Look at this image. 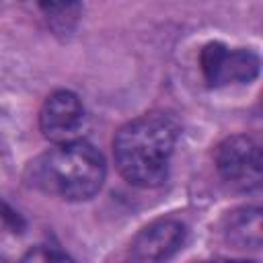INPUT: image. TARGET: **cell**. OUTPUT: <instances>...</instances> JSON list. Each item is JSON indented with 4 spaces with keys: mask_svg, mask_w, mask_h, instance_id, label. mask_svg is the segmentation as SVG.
Masks as SVG:
<instances>
[{
    "mask_svg": "<svg viewBox=\"0 0 263 263\" xmlns=\"http://www.w3.org/2000/svg\"><path fill=\"white\" fill-rule=\"evenodd\" d=\"M177 138V121L162 111H152L127 121L113 138V154L119 173L138 187L164 183Z\"/></svg>",
    "mask_w": 263,
    "mask_h": 263,
    "instance_id": "1",
    "label": "cell"
},
{
    "mask_svg": "<svg viewBox=\"0 0 263 263\" xmlns=\"http://www.w3.org/2000/svg\"><path fill=\"white\" fill-rule=\"evenodd\" d=\"M105 175L103 154L84 140L58 144L37 156L27 171V179L35 189L68 201L90 199L103 187Z\"/></svg>",
    "mask_w": 263,
    "mask_h": 263,
    "instance_id": "2",
    "label": "cell"
},
{
    "mask_svg": "<svg viewBox=\"0 0 263 263\" xmlns=\"http://www.w3.org/2000/svg\"><path fill=\"white\" fill-rule=\"evenodd\" d=\"M216 166L236 189H255L261 183V148L249 136H230L216 150Z\"/></svg>",
    "mask_w": 263,
    "mask_h": 263,
    "instance_id": "3",
    "label": "cell"
},
{
    "mask_svg": "<svg viewBox=\"0 0 263 263\" xmlns=\"http://www.w3.org/2000/svg\"><path fill=\"white\" fill-rule=\"evenodd\" d=\"M84 121H86L84 107L80 99L70 90L51 92L39 111L41 134L55 146L80 140Z\"/></svg>",
    "mask_w": 263,
    "mask_h": 263,
    "instance_id": "4",
    "label": "cell"
},
{
    "mask_svg": "<svg viewBox=\"0 0 263 263\" xmlns=\"http://www.w3.org/2000/svg\"><path fill=\"white\" fill-rule=\"evenodd\" d=\"M201 70L212 86L249 82L259 72V58L249 49H228L222 43H208L201 51Z\"/></svg>",
    "mask_w": 263,
    "mask_h": 263,
    "instance_id": "5",
    "label": "cell"
},
{
    "mask_svg": "<svg viewBox=\"0 0 263 263\" xmlns=\"http://www.w3.org/2000/svg\"><path fill=\"white\" fill-rule=\"evenodd\" d=\"M185 242V226L177 220L148 224L132 242L125 263H166Z\"/></svg>",
    "mask_w": 263,
    "mask_h": 263,
    "instance_id": "6",
    "label": "cell"
},
{
    "mask_svg": "<svg viewBox=\"0 0 263 263\" xmlns=\"http://www.w3.org/2000/svg\"><path fill=\"white\" fill-rule=\"evenodd\" d=\"M249 232L261 240V216L259 210H242V212H234V216L230 218L228 224V238L236 245H253Z\"/></svg>",
    "mask_w": 263,
    "mask_h": 263,
    "instance_id": "7",
    "label": "cell"
},
{
    "mask_svg": "<svg viewBox=\"0 0 263 263\" xmlns=\"http://www.w3.org/2000/svg\"><path fill=\"white\" fill-rule=\"evenodd\" d=\"M21 263H74L70 257H66L64 253L55 251V249H49V247H35L31 249L23 259Z\"/></svg>",
    "mask_w": 263,
    "mask_h": 263,
    "instance_id": "8",
    "label": "cell"
},
{
    "mask_svg": "<svg viewBox=\"0 0 263 263\" xmlns=\"http://www.w3.org/2000/svg\"><path fill=\"white\" fill-rule=\"evenodd\" d=\"M214 263H253V261H214Z\"/></svg>",
    "mask_w": 263,
    "mask_h": 263,
    "instance_id": "9",
    "label": "cell"
}]
</instances>
